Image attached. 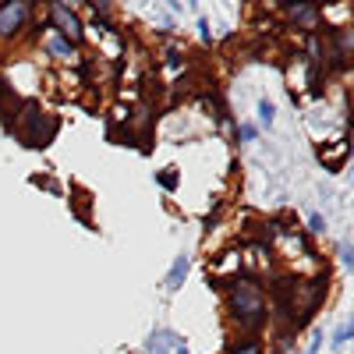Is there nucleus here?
<instances>
[{"mask_svg":"<svg viewBox=\"0 0 354 354\" xmlns=\"http://www.w3.org/2000/svg\"><path fill=\"white\" fill-rule=\"evenodd\" d=\"M227 305H230L234 319H238L241 326H248V330L262 326V319H266V298H262V290L252 280H234Z\"/></svg>","mask_w":354,"mask_h":354,"instance_id":"f257e3e1","label":"nucleus"},{"mask_svg":"<svg viewBox=\"0 0 354 354\" xmlns=\"http://www.w3.org/2000/svg\"><path fill=\"white\" fill-rule=\"evenodd\" d=\"M25 15H28L25 4H4V8H0V36L18 32L21 21H25Z\"/></svg>","mask_w":354,"mask_h":354,"instance_id":"f03ea898","label":"nucleus"},{"mask_svg":"<svg viewBox=\"0 0 354 354\" xmlns=\"http://www.w3.org/2000/svg\"><path fill=\"white\" fill-rule=\"evenodd\" d=\"M53 21L61 25V32H64L68 39H78V36H82V21H78L64 4H53Z\"/></svg>","mask_w":354,"mask_h":354,"instance_id":"7ed1b4c3","label":"nucleus"},{"mask_svg":"<svg viewBox=\"0 0 354 354\" xmlns=\"http://www.w3.org/2000/svg\"><path fill=\"white\" fill-rule=\"evenodd\" d=\"M153 354H188V351L174 333H156L153 337Z\"/></svg>","mask_w":354,"mask_h":354,"instance_id":"20e7f679","label":"nucleus"},{"mask_svg":"<svg viewBox=\"0 0 354 354\" xmlns=\"http://www.w3.org/2000/svg\"><path fill=\"white\" fill-rule=\"evenodd\" d=\"M185 277H188V255H177V259H174V270H170V277H167V290H170V294L181 290Z\"/></svg>","mask_w":354,"mask_h":354,"instance_id":"39448f33","label":"nucleus"},{"mask_svg":"<svg viewBox=\"0 0 354 354\" xmlns=\"http://www.w3.org/2000/svg\"><path fill=\"white\" fill-rule=\"evenodd\" d=\"M287 11H290V18H294V21H305V25H315V18H319V11H315V8H308V4H290Z\"/></svg>","mask_w":354,"mask_h":354,"instance_id":"423d86ee","label":"nucleus"},{"mask_svg":"<svg viewBox=\"0 0 354 354\" xmlns=\"http://www.w3.org/2000/svg\"><path fill=\"white\" fill-rule=\"evenodd\" d=\"M273 113H277V110H273L270 100H262V103H259V121H262V124H273Z\"/></svg>","mask_w":354,"mask_h":354,"instance_id":"0eeeda50","label":"nucleus"},{"mask_svg":"<svg viewBox=\"0 0 354 354\" xmlns=\"http://www.w3.org/2000/svg\"><path fill=\"white\" fill-rule=\"evenodd\" d=\"M50 53H57V57H71V43H64V39H50Z\"/></svg>","mask_w":354,"mask_h":354,"instance_id":"6e6552de","label":"nucleus"},{"mask_svg":"<svg viewBox=\"0 0 354 354\" xmlns=\"http://www.w3.org/2000/svg\"><path fill=\"white\" fill-rule=\"evenodd\" d=\"M234 354H262V347H259L255 340H245V344L234 347Z\"/></svg>","mask_w":354,"mask_h":354,"instance_id":"1a4fd4ad","label":"nucleus"},{"mask_svg":"<svg viewBox=\"0 0 354 354\" xmlns=\"http://www.w3.org/2000/svg\"><path fill=\"white\" fill-rule=\"evenodd\" d=\"M347 340H351V326H340V330H337V337H333V347H344Z\"/></svg>","mask_w":354,"mask_h":354,"instance_id":"9d476101","label":"nucleus"},{"mask_svg":"<svg viewBox=\"0 0 354 354\" xmlns=\"http://www.w3.org/2000/svg\"><path fill=\"white\" fill-rule=\"evenodd\" d=\"M160 185L163 188H174L177 185V174H160Z\"/></svg>","mask_w":354,"mask_h":354,"instance_id":"9b49d317","label":"nucleus"},{"mask_svg":"<svg viewBox=\"0 0 354 354\" xmlns=\"http://www.w3.org/2000/svg\"><path fill=\"white\" fill-rule=\"evenodd\" d=\"M238 135H241L245 142H252V138H255V128H252V124H241V131H238Z\"/></svg>","mask_w":354,"mask_h":354,"instance_id":"f8f14e48","label":"nucleus"}]
</instances>
